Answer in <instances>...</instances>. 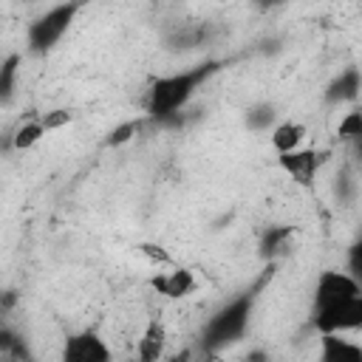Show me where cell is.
Listing matches in <instances>:
<instances>
[{"mask_svg": "<svg viewBox=\"0 0 362 362\" xmlns=\"http://www.w3.org/2000/svg\"><path fill=\"white\" fill-rule=\"evenodd\" d=\"M221 68H223V59H204L192 68L153 79V85L147 90V102H144L147 119H153L164 127H181L184 124V119H181L184 107L192 102L198 88L206 79H212Z\"/></svg>", "mask_w": 362, "mask_h": 362, "instance_id": "1", "label": "cell"}, {"mask_svg": "<svg viewBox=\"0 0 362 362\" xmlns=\"http://www.w3.org/2000/svg\"><path fill=\"white\" fill-rule=\"evenodd\" d=\"M274 266L277 263H269L263 277L255 280L249 288H243L240 294H235L232 300H226L221 308L212 311V317L206 320L204 331H201V351L204 354H221L223 348L240 342L249 331V322H252V314H255V305H257V297L263 291V286L274 277Z\"/></svg>", "mask_w": 362, "mask_h": 362, "instance_id": "2", "label": "cell"}, {"mask_svg": "<svg viewBox=\"0 0 362 362\" xmlns=\"http://www.w3.org/2000/svg\"><path fill=\"white\" fill-rule=\"evenodd\" d=\"M85 6V0H62L57 6H51L48 11H42L40 17L31 20L28 31H25V42L31 54H48L57 48V42L68 34V28L74 25L79 8Z\"/></svg>", "mask_w": 362, "mask_h": 362, "instance_id": "3", "label": "cell"}, {"mask_svg": "<svg viewBox=\"0 0 362 362\" xmlns=\"http://www.w3.org/2000/svg\"><path fill=\"white\" fill-rule=\"evenodd\" d=\"M311 325L317 334H348L362 328V294L339 300L334 305L311 308Z\"/></svg>", "mask_w": 362, "mask_h": 362, "instance_id": "4", "label": "cell"}, {"mask_svg": "<svg viewBox=\"0 0 362 362\" xmlns=\"http://www.w3.org/2000/svg\"><path fill=\"white\" fill-rule=\"evenodd\" d=\"M328 158V150H314V147H297L288 153H277V167L300 187H311L317 173L322 170Z\"/></svg>", "mask_w": 362, "mask_h": 362, "instance_id": "5", "label": "cell"}, {"mask_svg": "<svg viewBox=\"0 0 362 362\" xmlns=\"http://www.w3.org/2000/svg\"><path fill=\"white\" fill-rule=\"evenodd\" d=\"M362 294V280H356L354 274L348 272H339V269H328L317 277L314 283V305L311 308H322V305H334L339 300H348V297H356Z\"/></svg>", "mask_w": 362, "mask_h": 362, "instance_id": "6", "label": "cell"}, {"mask_svg": "<svg viewBox=\"0 0 362 362\" xmlns=\"http://www.w3.org/2000/svg\"><path fill=\"white\" fill-rule=\"evenodd\" d=\"M62 359L65 362H107L110 359V348L99 337L96 328H85V331H76V334L65 337Z\"/></svg>", "mask_w": 362, "mask_h": 362, "instance_id": "7", "label": "cell"}, {"mask_svg": "<svg viewBox=\"0 0 362 362\" xmlns=\"http://www.w3.org/2000/svg\"><path fill=\"white\" fill-rule=\"evenodd\" d=\"M150 286H153L156 294H161V297H167V300H181V297L192 294L198 283H195V274H192L189 269L173 263V266H167V272L153 274V277H150Z\"/></svg>", "mask_w": 362, "mask_h": 362, "instance_id": "8", "label": "cell"}, {"mask_svg": "<svg viewBox=\"0 0 362 362\" xmlns=\"http://www.w3.org/2000/svg\"><path fill=\"white\" fill-rule=\"evenodd\" d=\"M359 90H362L359 68H356V65H348V68H342V71L325 85L322 99H325V105H345V102H356Z\"/></svg>", "mask_w": 362, "mask_h": 362, "instance_id": "9", "label": "cell"}, {"mask_svg": "<svg viewBox=\"0 0 362 362\" xmlns=\"http://www.w3.org/2000/svg\"><path fill=\"white\" fill-rule=\"evenodd\" d=\"M291 238H294V226L291 223H272L260 232V240H257V252L266 263H277L288 246H291Z\"/></svg>", "mask_w": 362, "mask_h": 362, "instance_id": "10", "label": "cell"}, {"mask_svg": "<svg viewBox=\"0 0 362 362\" xmlns=\"http://www.w3.org/2000/svg\"><path fill=\"white\" fill-rule=\"evenodd\" d=\"M322 362H362V345L345 339V334H320Z\"/></svg>", "mask_w": 362, "mask_h": 362, "instance_id": "11", "label": "cell"}, {"mask_svg": "<svg viewBox=\"0 0 362 362\" xmlns=\"http://www.w3.org/2000/svg\"><path fill=\"white\" fill-rule=\"evenodd\" d=\"M164 345H167V328L158 320H150L139 345H136V356L141 362H156V359L164 356Z\"/></svg>", "mask_w": 362, "mask_h": 362, "instance_id": "12", "label": "cell"}, {"mask_svg": "<svg viewBox=\"0 0 362 362\" xmlns=\"http://www.w3.org/2000/svg\"><path fill=\"white\" fill-rule=\"evenodd\" d=\"M305 136H308V130H305V124L303 122H274V127H272V147L277 150V153H288V150H297V147H303V141H305Z\"/></svg>", "mask_w": 362, "mask_h": 362, "instance_id": "13", "label": "cell"}, {"mask_svg": "<svg viewBox=\"0 0 362 362\" xmlns=\"http://www.w3.org/2000/svg\"><path fill=\"white\" fill-rule=\"evenodd\" d=\"M42 139H45V127L40 124V119H25L20 127L11 130L8 147L17 150V153H23V150H31L34 144H40Z\"/></svg>", "mask_w": 362, "mask_h": 362, "instance_id": "14", "label": "cell"}, {"mask_svg": "<svg viewBox=\"0 0 362 362\" xmlns=\"http://www.w3.org/2000/svg\"><path fill=\"white\" fill-rule=\"evenodd\" d=\"M17 76H20V54H8L0 62V107L11 105L17 90Z\"/></svg>", "mask_w": 362, "mask_h": 362, "instance_id": "15", "label": "cell"}, {"mask_svg": "<svg viewBox=\"0 0 362 362\" xmlns=\"http://www.w3.org/2000/svg\"><path fill=\"white\" fill-rule=\"evenodd\" d=\"M274 122H277L274 102H255V105H249V110H246V127L249 130L263 133V130H272Z\"/></svg>", "mask_w": 362, "mask_h": 362, "instance_id": "16", "label": "cell"}, {"mask_svg": "<svg viewBox=\"0 0 362 362\" xmlns=\"http://www.w3.org/2000/svg\"><path fill=\"white\" fill-rule=\"evenodd\" d=\"M204 40H206V25L198 23V25H181L173 37H167V45L187 51V48H198Z\"/></svg>", "mask_w": 362, "mask_h": 362, "instance_id": "17", "label": "cell"}, {"mask_svg": "<svg viewBox=\"0 0 362 362\" xmlns=\"http://www.w3.org/2000/svg\"><path fill=\"white\" fill-rule=\"evenodd\" d=\"M337 136H339V141H351V144H356V141L362 139V110H359V107H351V110L339 119Z\"/></svg>", "mask_w": 362, "mask_h": 362, "instance_id": "18", "label": "cell"}, {"mask_svg": "<svg viewBox=\"0 0 362 362\" xmlns=\"http://www.w3.org/2000/svg\"><path fill=\"white\" fill-rule=\"evenodd\" d=\"M356 192H359V184H356L354 173H351L348 167H342V170L337 173V178H334V195H337V201H339L342 206H348V204H354Z\"/></svg>", "mask_w": 362, "mask_h": 362, "instance_id": "19", "label": "cell"}, {"mask_svg": "<svg viewBox=\"0 0 362 362\" xmlns=\"http://www.w3.org/2000/svg\"><path fill=\"white\" fill-rule=\"evenodd\" d=\"M0 354H3V356H14V359L28 356L23 337H20L17 331H11L8 325H0Z\"/></svg>", "mask_w": 362, "mask_h": 362, "instance_id": "20", "label": "cell"}, {"mask_svg": "<svg viewBox=\"0 0 362 362\" xmlns=\"http://www.w3.org/2000/svg\"><path fill=\"white\" fill-rule=\"evenodd\" d=\"M139 130H141V119H127V122L116 124V127L107 133L105 144H107V147H122V144H127L133 136H139Z\"/></svg>", "mask_w": 362, "mask_h": 362, "instance_id": "21", "label": "cell"}, {"mask_svg": "<svg viewBox=\"0 0 362 362\" xmlns=\"http://www.w3.org/2000/svg\"><path fill=\"white\" fill-rule=\"evenodd\" d=\"M37 119L45 127V133H51V130H62L65 124H71L74 122V110L71 107H54V110H45L42 116H37Z\"/></svg>", "mask_w": 362, "mask_h": 362, "instance_id": "22", "label": "cell"}, {"mask_svg": "<svg viewBox=\"0 0 362 362\" xmlns=\"http://www.w3.org/2000/svg\"><path fill=\"white\" fill-rule=\"evenodd\" d=\"M139 252L153 263V266H158V269H167V266H173L175 260H173V255L161 246V243H139Z\"/></svg>", "mask_w": 362, "mask_h": 362, "instance_id": "23", "label": "cell"}, {"mask_svg": "<svg viewBox=\"0 0 362 362\" xmlns=\"http://www.w3.org/2000/svg\"><path fill=\"white\" fill-rule=\"evenodd\" d=\"M345 272L354 274L356 280H362V243L359 240L351 243V249H348V269Z\"/></svg>", "mask_w": 362, "mask_h": 362, "instance_id": "24", "label": "cell"}, {"mask_svg": "<svg viewBox=\"0 0 362 362\" xmlns=\"http://www.w3.org/2000/svg\"><path fill=\"white\" fill-rule=\"evenodd\" d=\"M17 305V294L14 291H3L0 294V314H6L8 308H14Z\"/></svg>", "mask_w": 362, "mask_h": 362, "instance_id": "25", "label": "cell"}, {"mask_svg": "<svg viewBox=\"0 0 362 362\" xmlns=\"http://www.w3.org/2000/svg\"><path fill=\"white\" fill-rule=\"evenodd\" d=\"M257 6H263V8H269V6H280V3H286V0H255Z\"/></svg>", "mask_w": 362, "mask_h": 362, "instance_id": "26", "label": "cell"}]
</instances>
